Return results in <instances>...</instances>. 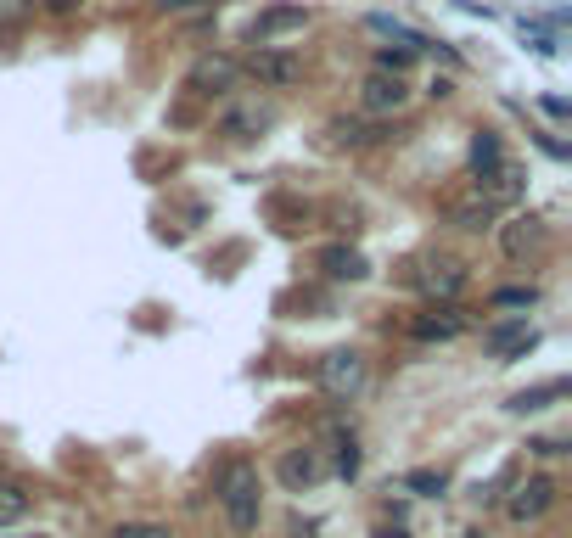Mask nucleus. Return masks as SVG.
Here are the masks:
<instances>
[{"label": "nucleus", "instance_id": "nucleus-16", "mask_svg": "<svg viewBox=\"0 0 572 538\" xmlns=\"http://www.w3.org/2000/svg\"><path fill=\"white\" fill-rule=\"evenodd\" d=\"M320 264H326L331 281H365V275H371V269H365V258H359L354 247H326V258H320Z\"/></svg>", "mask_w": 572, "mask_h": 538}, {"label": "nucleus", "instance_id": "nucleus-28", "mask_svg": "<svg viewBox=\"0 0 572 538\" xmlns=\"http://www.w3.org/2000/svg\"><path fill=\"white\" fill-rule=\"evenodd\" d=\"M73 6H79V0H51V12H57V17H68Z\"/></svg>", "mask_w": 572, "mask_h": 538}, {"label": "nucleus", "instance_id": "nucleus-17", "mask_svg": "<svg viewBox=\"0 0 572 538\" xmlns=\"http://www.w3.org/2000/svg\"><path fill=\"white\" fill-rule=\"evenodd\" d=\"M505 152H500V135L494 129H477V141H472V174H488V169H500Z\"/></svg>", "mask_w": 572, "mask_h": 538}, {"label": "nucleus", "instance_id": "nucleus-9", "mask_svg": "<svg viewBox=\"0 0 572 538\" xmlns=\"http://www.w3.org/2000/svg\"><path fill=\"white\" fill-rule=\"evenodd\" d=\"M404 101H410V85H404L399 73H371V79L359 85V107H365V113H399Z\"/></svg>", "mask_w": 572, "mask_h": 538}, {"label": "nucleus", "instance_id": "nucleus-11", "mask_svg": "<svg viewBox=\"0 0 572 538\" xmlns=\"http://www.w3.org/2000/svg\"><path fill=\"white\" fill-rule=\"evenodd\" d=\"M326 477V460H320V449H292L281 460V482L286 488H315V482Z\"/></svg>", "mask_w": 572, "mask_h": 538}, {"label": "nucleus", "instance_id": "nucleus-24", "mask_svg": "<svg viewBox=\"0 0 572 538\" xmlns=\"http://www.w3.org/2000/svg\"><path fill=\"white\" fill-rule=\"evenodd\" d=\"M113 538H174V533H169L163 522H124Z\"/></svg>", "mask_w": 572, "mask_h": 538}, {"label": "nucleus", "instance_id": "nucleus-18", "mask_svg": "<svg viewBox=\"0 0 572 538\" xmlns=\"http://www.w3.org/2000/svg\"><path fill=\"white\" fill-rule=\"evenodd\" d=\"M275 124V107H242V113H230V135H258V129Z\"/></svg>", "mask_w": 572, "mask_h": 538}, {"label": "nucleus", "instance_id": "nucleus-29", "mask_svg": "<svg viewBox=\"0 0 572 538\" xmlns=\"http://www.w3.org/2000/svg\"><path fill=\"white\" fill-rule=\"evenodd\" d=\"M382 538H404V533H382Z\"/></svg>", "mask_w": 572, "mask_h": 538}, {"label": "nucleus", "instance_id": "nucleus-19", "mask_svg": "<svg viewBox=\"0 0 572 538\" xmlns=\"http://www.w3.org/2000/svg\"><path fill=\"white\" fill-rule=\"evenodd\" d=\"M29 516V494L17 488V482H0V527H12Z\"/></svg>", "mask_w": 572, "mask_h": 538}, {"label": "nucleus", "instance_id": "nucleus-12", "mask_svg": "<svg viewBox=\"0 0 572 538\" xmlns=\"http://www.w3.org/2000/svg\"><path fill=\"white\" fill-rule=\"evenodd\" d=\"M460 326H466V320H460L455 314V303H444V309H432V314H421V320H415V337L421 342H449V337H460Z\"/></svg>", "mask_w": 572, "mask_h": 538}, {"label": "nucleus", "instance_id": "nucleus-10", "mask_svg": "<svg viewBox=\"0 0 572 538\" xmlns=\"http://www.w3.org/2000/svg\"><path fill=\"white\" fill-rule=\"evenodd\" d=\"M533 342H539V331L528 326V320H505V326H488L483 331V348L494 359H516V354H528Z\"/></svg>", "mask_w": 572, "mask_h": 538}, {"label": "nucleus", "instance_id": "nucleus-21", "mask_svg": "<svg viewBox=\"0 0 572 538\" xmlns=\"http://www.w3.org/2000/svg\"><path fill=\"white\" fill-rule=\"evenodd\" d=\"M337 477H359V443H354V432H337Z\"/></svg>", "mask_w": 572, "mask_h": 538}, {"label": "nucleus", "instance_id": "nucleus-7", "mask_svg": "<svg viewBox=\"0 0 572 538\" xmlns=\"http://www.w3.org/2000/svg\"><path fill=\"white\" fill-rule=\"evenodd\" d=\"M550 505H556V482H550V477H528L511 499H505V516H511V522H539Z\"/></svg>", "mask_w": 572, "mask_h": 538}, {"label": "nucleus", "instance_id": "nucleus-5", "mask_svg": "<svg viewBox=\"0 0 572 538\" xmlns=\"http://www.w3.org/2000/svg\"><path fill=\"white\" fill-rule=\"evenodd\" d=\"M247 73H253L258 85H298L303 79V62L292 57V51H275V45H258L253 51V62H247Z\"/></svg>", "mask_w": 572, "mask_h": 538}, {"label": "nucleus", "instance_id": "nucleus-6", "mask_svg": "<svg viewBox=\"0 0 572 538\" xmlns=\"http://www.w3.org/2000/svg\"><path fill=\"white\" fill-rule=\"evenodd\" d=\"M303 23H309L303 6H264V12L253 17V29H247V40H253V45H275V40H286V34H298Z\"/></svg>", "mask_w": 572, "mask_h": 538}, {"label": "nucleus", "instance_id": "nucleus-27", "mask_svg": "<svg viewBox=\"0 0 572 538\" xmlns=\"http://www.w3.org/2000/svg\"><path fill=\"white\" fill-rule=\"evenodd\" d=\"M23 17V0H0V23H17Z\"/></svg>", "mask_w": 572, "mask_h": 538}, {"label": "nucleus", "instance_id": "nucleus-26", "mask_svg": "<svg viewBox=\"0 0 572 538\" xmlns=\"http://www.w3.org/2000/svg\"><path fill=\"white\" fill-rule=\"evenodd\" d=\"M163 12H197V6H208V0H158Z\"/></svg>", "mask_w": 572, "mask_h": 538}, {"label": "nucleus", "instance_id": "nucleus-14", "mask_svg": "<svg viewBox=\"0 0 572 538\" xmlns=\"http://www.w3.org/2000/svg\"><path fill=\"white\" fill-rule=\"evenodd\" d=\"M449 219H455L460 230H488V225H494V208H488L477 191H466V197L449 202Z\"/></svg>", "mask_w": 572, "mask_h": 538}, {"label": "nucleus", "instance_id": "nucleus-3", "mask_svg": "<svg viewBox=\"0 0 572 538\" xmlns=\"http://www.w3.org/2000/svg\"><path fill=\"white\" fill-rule=\"evenodd\" d=\"M415 281H421V292H427L432 303H455L460 292H466V264H460V258H427Z\"/></svg>", "mask_w": 572, "mask_h": 538}, {"label": "nucleus", "instance_id": "nucleus-4", "mask_svg": "<svg viewBox=\"0 0 572 538\" xmlns=\"http://www.w3.org/2000/svg\"><path fill=\"white\" fill-rule=\"evenodd\" d=\"M236 79H242V62H236V57H219V51H214V57H197V62H191V79H186V85L197 90V96H225Z\"/></svg>", "mask_w": 572, "mask_h": 538}, {"label": "nucleus", "instance_id": "nucleus-22", "mask_svg": "<svg viewBox=\"0 0 572 538\" xmlns=\"http://www.w3.org/2000/svg\"><path fill=\"white\" fill-rule=\"evenodd\" d=\"M539 303V286H505L494 292V309H533Z\"/></svg>", "mask_w": 572, "mask_h": 538}, {"label": "nucleus", "instance_id": "nucleus-25", "mask_svg": "<svg viewBox=\"0 0 572 538\" xmlns=\"http://www.w3.org/2000/svg\"><path fill=\"white\" fill-rule=\"evenodd\" d=\"M331 135H337L343 146H365V141H371V129H365V124H331Z\"/></svg>", "mask_w": 572, "mask_h": 538}, {"label": "nucleus", "instance_id": "nucleus-23", "mask_svg": "<svg viewBox=\"0 0 572 538\" xmlns=\"http://www.w3.org/2000/svg\"><path fill=\"white\" fill-rule=\"evenodd\" d=\"M404 488H410V494H421V499H438V494H444V471H410V477H404Z\"/></svg>", "mask_w": 572, "mask_h": 538}, {"label": "nucleus", "instance_id": "nucleus-8", "mask_svg": "<svg viewBox=\"0 0 572 538\" xmlns=\"http://www.w3.org/2000/svg\"><path fill=\"white\" fill-rule=\"evenodd\" d=\"M472 191H477V197H483L494 213H500V208H511V202H522V169H516V163H500V169L477 174Z\"/></svg>", "mask_w": 572, "mask_h": 538}, {"label": "nucleus", "instance_id": "nucleus-30", "mask_svg": "<svg viewBox=\"0 0 572 538\" xmlns=\"http://www.w3.org/2000/svg\"><path fill=\"white\" fill-rule=\"evenodd\" d=\"M34 538H40V533H34Z\"/></svg>", "mask_w": 572, "mask_h": 538}, {"label": "nucleus", "instance_id": "nucleus-15", "mask_svg": "<svg viewBox=\"0 0 572 538\" xmlns=\"http://www.w3.org/2000/svg\"><path fill=\"white\" fill-rule=\"evenodd\" d=\"M556 398H567V382H544V387H522V393L505 404L511 415H533V410H550Z\"/></svg>", "mask_w": 572, "mask_h": 538}, {"label": "nucleus", "instance_id": "nucleus-20", "mask_svg": "<svg viewBox=\"0 0 572 538\" xmlns=\"http://www.w3.org/2000/svg\"><path fill=\"white\" fill-rule=\"evenodd\" d=\"M415 57H421V51H410V45H399V51H393V45H387V51H376V73H410L415 68Z\"/></svg>", "mask_w": 572, "mask_h": 538}, {"label": "nucleus", "instance_id": "nucleus-13", "mask_svg": "<svg viewBox=\"0 0 572 538\" xmlns=\"http://www.w3.org/2000/svg\"><path fill=\"white\" fill-rule=\"evenodd\" d=\"M500 241H505V253H511V258H522L528 247H539V241H544V225L533 219V213H516L511 225L500 230Z\"/></svg>", "mask_w": 572, "mask_h": 538}, {"label": "nucleus", "instance_id": "nucleus-1", "mask_svg": "<svg viewBox=\"0 0 572 538\" xmlns=\"http://www.w3.org/2000/svg\"><path fill=\"white\" fill-rule=\"evenodd\" d=\"M219 505H225V516H230L236 533H253L258 527L264 499H258V471L247 466V460H230L225 466V477H219Z\"/></svg>", "mask_w": 572, "mask_h": 538}, {"label": "nucleus", "instance_id": "nucleus-2", "mask_svg": "<svg viewBox=\"0 0 572 538\" xmlns=\"http://www.w3.org/2000/svg\"><path fill=\"white\" fill-rule=\"evenodd\" d=\"M359 387H365V359H359L354 348H331V354L320 359V393L348 404Z\"/></svg>", "mask_w": 572, "mask_h": 538}]
</instances>
